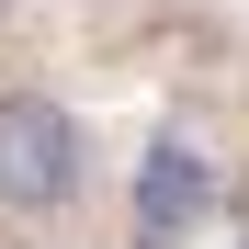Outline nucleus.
I'll use <instances>...</instances> for the list:
<instances>
[{
	"label": "nucleus",
	"mask_w": 249,
	"mask_h": 249,
	"mask_svg": "<svg viewBox=\"0 0 249 249\" xmlns=\"http://www.w3.org/2000/svg\"><path fill=\"white\" fill-rule=\"evenodd\" d=\"M91 204V124L57 79L0 91V227H68Z\"/></svg>",
	"instance_id": "1"
},
{
	"label": "nucleus",
	"mask_w": 249,
	"mask_h": 249,
	"mask_svg": "<svg viewBox=\"0 0 249 249\" xmlns=\"http://www.w3.org/2000/svg\"><path fill=\"white\" fill-rule=\"evenodd\" d=\"M215 204V159H204L181 124H159L136 159V249H181V227Z\"/></svg>",
	"instance_id": "2"
},
{
	"label": "nucleus",
	"mask_w": 249,
	"mask_h": 249,
	"mask_svg": "<svg viewBox=\"0 0 249 249\" xmlns=\"http://www.w3.org/2000/svg\"><path fill=\"white\" fill-rule=\"evenodd\" d=\"M0 23H12V0H0Z\"/></svg>",
	"instance_id": "3"
}]
</instances>
